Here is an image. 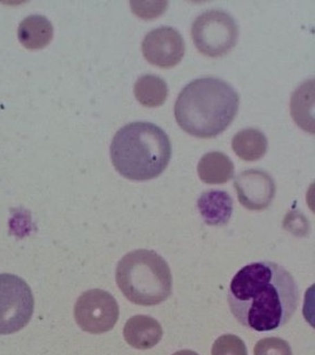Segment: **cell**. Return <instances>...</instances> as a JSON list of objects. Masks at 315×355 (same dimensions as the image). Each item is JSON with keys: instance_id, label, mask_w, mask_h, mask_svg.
<instances>
[{"instance_id": "1", "label": "cell", "mask_w": 315, "mask_h": 355, "mask_svg": "<svg viewBox=\"0 0 315 355\" xmlns=\"http://www.w3.org/2000/svg\"><path fill=\"white\" fill-rule=\"evenodd\" d=\"M298 284L288 270L273 261L247 264L235 275L227 302L245 328L270 331L282 327L299 304Z\"/></svg>"}, {"instance_id": "2", "label": "cell", "mask_w": 315, "mask_h": 355, "mask_svg": "<svg viewBox=\"0 0 315 355\" xmlns=\"http://www.w3.org/2000/svg\"><path fill=\"white\" fill-rule=\"evenodd\" d=\"M239 105V94L228 83L218 78H200L178 95L175 120L190 136L213 139L231 125Z\"/></svg>"}, {"instance_id": "3", "label": "cell", "mask_w": 315, "mask_h": 355, "mask_svg": "<svg viewBox=\"0 0 315 355\" xmlns=\"http://www.w3.org/2000/svg\"><path fill=\"white\" fill-rule=\"evenodd\" d=\"M111 160L123 178L148 181L159 178L172 159V144L163 129L147 121L120 128L110 147Z\"/></svg>"}, {"instance_id": "4", "label": "cell", "mask_w": 315, "mask_h": 355, "mask_svg": "<svg viewBox=\"0 0 315 355\" xmlns=\"http://www.w3.org/2000/svg\"><path fill=\"white\" fill-rule=\"evenodd\" d=\"M116 282L124 297L141 306H156L172 294L169 264L154 250H138L126 254L118 261Z\"/></svg>"}, {"instance_id": "5", "label": "cell", "mask_w": 315, "mask_h": 355, "mask_svg": "<svg viewBox=\"0 0 315 355\" xmlns=\"http://www.w3.org/2000/svg\"><path fill=\"white\" fill-rule=\"evenodd\" d=\"M192 35L196 49L204 55L221 57L236 46L239 28L233 17L222 10H210L193 22Z\"/></svg>"}, {"instance_id": "6", "label": "cell", "mask_w": 315, "mask_h": 355, "mask_svg": "<svg viewBox=\"0 0 315 355\" xmlns=\"http://www.w3.org/2000/svg\"><path fill=\"white\" fill-rule=\"evenodd\" d=\"M35 299L27 282L12 274H0V334H11L30 322Z\"/></svg>"}, {"instance_id": "7", "label": "cell", "mask_w": 315, "mask_h": 355, "mask_svg": "<svg viewBox=\"0 0 315 355\" xmlns=\"http://www.w3.org/2000/svg\"><path fill=\"white\" fill-rule=\"evenodd\" d=\"M74 317L79 327L87 333H107L118 322L120 307L110 293L100 289L89 290L77 300Z\"/></svg>"}, {"instance_id": "8", "label": "cell", "mask_w": 315, "mask_h": 355, "mask_svg": "<svg viewBox=\"0 0 315 355\" xmlns=\"http://www.w3.org/2000/svg\"><path fill=\"white\" fill-rule=\"evenodd\" d=\"M185 49V41L180 33L166 26L151 31L142 42V53L146 60L162 69L179 64Z\"/></svg>"}, {"instance_id": "9", "label": "cell", "mask_w": 315, "mask_h": 355, "mask_svg": "<svg viewBox=\"0 0 315 355\" xmlns=\"http://www.w3.org/2000/svg\"><path fill=\"white\" fill-rule=\"evenodd\" d=\"M234 187L240 203L249 211H263L275 198V181L264 171H244L235 178Z\"/></svg>"}, {"instance_id": "10", "label": "cell", "mask_w": 315, "mask_h": 355, "mask_svg": "<svg viewBox=\"0 0 315 355\" xmlns=\"http://www.w3.org/2000/svg\"><path fill=\"white\" fill-rule=\"evenodd\" d=\"M123 336L133 348L149 349L156 346L163 338V329L156 318L138 315L126 322Z\"/></svg>"}, {"instance_id": "11", "label": "cell", "mask_w": 315, "mask_h": 355, "mask_svg": "<svg viewBox=\"0 0 315 355\" xmlns=\"http://www.w3.org/2000/svg\"><path fill=\"white\" fill-rule=\"evenodd\" d=\"M197 207L206 225L222 227L229 222L233 214V199L226 191L210 190L201 194Z\"/></svg>"}, {"instance_id": "12", "label": "cell", "mask_w": 315, "mask_h": 355, "mask_svg": "<svg viewBox=\"0 0 315 355\" xmlns=\"http://www.w3.org/2000/svg\"><path fill=\"white\" fill-rule=\"evenodd\" d=\"M17 36L18 40L26 49H44L50 45L53 40V24L43 15H30L20 23Z\"/></svg>"}, {"instance_id": "13", "label": "cell", "mask_w": 315, "mask_h": 355, "mask_svg": "<svg viewBox=\"0 0 315 355\" xmlns=\"http://www.w3.org/2000/svg\"><path fill=\"white\" fill-rule=\"evenodd\" d=\"M291 114L302 130L314 134V80L303 83L291 98Z\"/></svg>"}, {"instance_id": "14", "label": "cell", "mask_w": 315, "mask_h": 355, "mask_svg": "<svg viewBox=\"0 0 315 355\" xmlns=\"http://www.w3.org/2000/svg\"><path fill=\"white\" fill-rule=\"evenodd\" d=\"M234 163L224 153L209 152L198 163L199 178L209 185L228 182L234 176Z\"/></svg>"}, {"instance_id": "15", "label": "cell", "mask_w": 315, "mask_h": 355, "mask_svg": "<svg viewBox=\"0 0 315 355\" xmlns=\"http://www.w3.org/2000/svg\"><path fill=\"white\" fill-rule=\"evenodd\" d=\"M232 148L240 159L245 162H257L267 152V137L259 129H244L235 135Z\"/></svg>"}, {"instance_id": "16", "label": "cell", "mask_w": 315, "mask_h": 355, "mask_svg": "<svg viewBox=\"0 0 315 355\" xmlns=\"http://www.w3.org/2000/svg\"><path fill=\"white\" fill-rule=\"evenodd\" d=\"M134 92L136 100L146 107H159L166 102L169 89L167 83L156 75L147 74L139 77Z\"/></svg>"}, {"instance_id": "17", "label": "cell", "mask_w": 315, "mask_h": 355, "mask_svg": "<svg viewBox=\"0 0 315 355\" xmlns=\"http://www.w3.org/2000/svg\"><path fill=\"white\" fill-rule=\"evenodd\" d=\"M211 355H248L244 342L235 334H224L214 342Z\"/></svg>"}, {"instance_id": "18", "label": "cell", "mask_w": 315, "mask_h": 355, "mask_svg": "<svg viewBox=\"0 0 315 355\" xmlns=\"http://www.w3.org/2000/svg\"><path fill=\"white\" fill-rule=\"evenodd\" d=\"M254 355H293L290 344L280 338H267L257 342Z\"/></svg>"}, {"instance_id": "19", "label": "cell", "mask_w": 315, "mask_h": 355, "mask_svg": "<svg viewBox=\"0 0 315 355\" xmlns=\"http://www.w3.org/2000/svg\"><path fill=\"white\" fill-rule=\"evenodd\" d=\"M132 11L142 19H154L164 14L168 5L167 1H132Z\"/></svg>"}, {"instance_id": "20", "label": "cell", "mask_w": 315, "mask_h": 355, "mask_svg": "<svg viewBox=\"0 0 315 355\" xmlns=\"http://www.w3.org/2000/svg\"><path fill=\"white\" fill-rule=\"evenodd\" d=\"M172 355H199L197 352L190 351V349H183V351H179L175 352V354Z\"/></svg>"}]
</instances>
